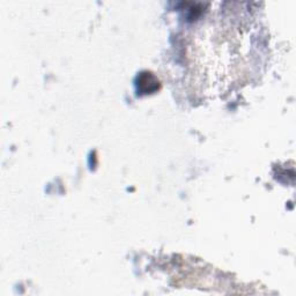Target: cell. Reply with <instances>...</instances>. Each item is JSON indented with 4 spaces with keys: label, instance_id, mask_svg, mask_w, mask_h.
<instances>
[{
    "label": "cell",
    "instance_id": "cell-1",
    "mask_svg": "<svg viewBox=\"0 0 296 296\" xmlns=\"http://www.w3.org/2000/svg\"><path fill=\"white\" fill-rule=\"evenodd\" d=\"M141 91L145 93L154 92L159 87V80L153 76L152 73L145 72L142 73L139 78V84Z\"/></svg>",
    "mask_w": 296,
    "mask_h": 296
}]
</instances>
